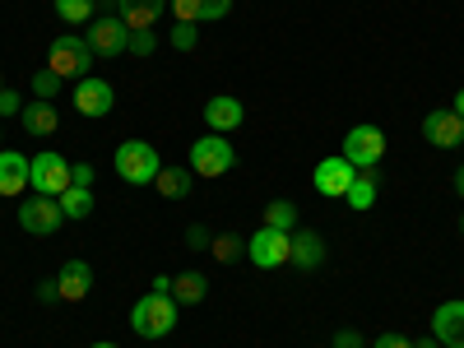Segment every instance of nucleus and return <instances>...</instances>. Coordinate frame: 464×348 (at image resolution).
Returning a JSON list of instances; mask_svg holds the SVG:
<instances>
[{"instance_id": "obj_1", "label": "nucleus", "mask_w": 464, "mask_h": 348, "mask_svg": "<svg viewBox=\"0 0 464 348\" xmlns=\"http://www.w3.org/2000/svg\"><path fill=\"white\" fill-rule=\"evenodd\" d=\"M130 325L140 339H168L177 330V297L172 293H149L130 306Z\"/></svg>"}, {"instance_id": "obj_2", "label": "nucleus", "mask_w": 464, "mask_h": 348, "mask_svg": "<svg viewBox=\"0 0 464 348\" xmlns=\"http://www.w3.org/2000/svg\"><path fill=\"white\" fill-rule=\"evenodd\" d=\"M163 172L159 163V149H153L149 140H126L116 144V177L130 181V186H153V177Z\"/></svg>"}, {"instance_id": "obj_3", "label": "nucleus", "mask_w": 464, "mask_h": 348, "mask_svg": "<svg viewBox=\"0 0 464 348\" xmlns=\"http://www.w3.org/2000/svg\"><path fill=\"white\" fill-rule=\"evenodd\" d=\"M70 168L74 163H65L56 149H43V153H33V163H28V186L37 190V196H65V190L74 186Z\"/></svg>"}, {"instance_id": "obj_4", "label": "nucleus", "mask_w": 464, "mask_h": 348, "mask_svg": "<svg viewBox=\"0 0 464 348\" xmlns=\"http://www.w3.org/2000/svg\"><path fill=\"white\" fill-rule=\"evenodd\" d=\"M232 168H237V153H232V140L223 135H200L196 144H190V172L196 177H227Z\"/></svg>"}, {"instance_id": "obj_5", "label": "nucleus", "mask_w": 464, "mask_h": 348, "mask_svg": "<svg viewBox=\"0 0 464 348\" xmlns=\"http://www.w3.org/2000/svg\"><path fill=\"white\" fill-rule=\"evenodd\" d=\"M98 56L89 52L84 37H74V33H61L56 43H52V56H47V70H56L61 80H89V65Z\"/></svg>"}, {"instance_id": "obj_6", "label": "nucleus", "mask_w": 464, "mask_h": 348, "mask_svg": "<svg viewBox=\"0 0 464 348\" xmlns=\"http://www.w3.org/2000/svg\"><path fill=\"white\" fill-rule=\"evenodd\" d=\"M84 43L98 61H116V56H126L130 52V28L116 19V14H102L93 24H84Z\"/></svg>"}, {"instance_id": "obj_7", "label": "nucleus", "mask_w": 464, "mask_h": 348, "mask_svg": "<svg viewBox=\"0 0 464 348\" xmlns=\"http://www.w3.org/2000/svg\"><path fill=\"white\" fill-rule=\"evenodd\" d=\"M246 260L256 269H279L293 260V232H279V227H260L256 237L246 242Z\"/></svg>"}, {"instance_id": "obj_8", "label": "nucleus", "mask_w": 464, "mask_h": 348, "mask_svg": "<svg viewBox=\"0 0 464 348\" xmlns=\"http://www.w3.org/2000/svg\"><path fill=\"white\" fill-rule=\"evenodd\" d=\"M343 159L353 163L358 172H372L385 159V130L381 126H353L343 135Z\"/></svg>"}, {"instance_id": "obj_9", "label": "nucleus", "mask_w": 464, "mask_h": 348, "mask_svg": "<svg viewBox=\"0 0 464 348\" xmlns=\"http://www.w3.org/2000/svg\"><path fill=\"white\" fill-rule=\"evenodd\" d=\"M61 223H65V214H61V200L56 196H33L19 205V227L24 232H33V237H52V232H61Z\"/></svg>"}, {"instance_id": "obj_10", "label": "nucleus", "mask_w": 464, "mask_h": 348, "mask_svg": "<svg viewBox=\"0 0 464 348\" xmlns=\"http://www.w3.org/2000/svg\"><path fill=\"white\" fill-rule=\"evenodd\" d=\"M353 177H358V168L348 163L343 153H330V159H321L316 172H312V181H316V190H321L325 200H343L348 186H353Z\"/></svg>"}, {"instance_id": "obj_11", "label": "nucleus", "mask_w": 464, "mask_h": 348, "mask_svg": "<svg viewBox=\"0 0 464 348\" xmlns=\"http://www.w3.org/2000/svg\"><path fill=\"white\" fill-rule=\"evenodd\" d=\"M111 102H116V89L107 84V80H80L74 84V111L80 116H93V121H102V116L111 111Z\"/></svg>"}, {"instance_id": "obj_12", "label": "nucleus", "mask_w": 464, "mask_h": 348, "mask_svg": "<svg viewBox=\"0 0 464 348\" xmlns=\"http://www.w3.org/2000/svg\"><path fill=\"white\" fill-rule=\"evenodd\" d=\"M422 140L437 144V149H455V144H464V121H459L450 107L428 111V116H422Z\"/></svg>"}, {"instance_id": "obj_13", "label": "nucleus", "mask_w": 464, "mask_h": 348, "mask_svg": "<svg viewBox=\"0 0 464 348\" xmlns=\"http://www.w3.org/2000/svg\"><path fill=\"white\" fill-rule=\"evenodd\" d=\"M432 334H437L441 348H464V297L437 306L432 312Z\"/></svg>"}, {"instance_id": "obj_14", "label": "nucleus", "mask_w": 464, "mask_h": 348, "mask_svg": "<svg viewBox=\"0 0 464 348\" xmlns=\"http://www.w3.org/2000/svg\"><path fill=\"white\" fill-rule=\"evenodd\" d=\"M242 121H246V107L232 98V93H218V98L205 102V126H209L214 135H232Z\"/></svg>"}, {"instance_id": "obj_15", "label": "nucleus", "mask_w": 464, "mask_h": 348, "mask_svg": "<svg viewBox=\"0 0 464 348\" xmlns=\"http://www.w3.org/2000/svg\"><path fill=\"white\" fill-rule=\"evenodd\" d=\"M28 163L33 159H24L19 149H0V196L5 200H14V196L28 190Z\"/></svg>"}, {"instance_id": "obj_16", "label": "nucleus", "mask_w": 464, "mask_h": 348, "mask_svg": "<svg viewBox=\"0 0 464 348\" xmlns=\"http://www.w3.org/2000/svg\"><path fill=\"white\" fill-rule=\"evenodd\" d=\"M56 288H61V302H84L93 288V269L84 260H65L56 275Z\"/></svg>"}, {"instance_id": "obj_17", "label": "nucleus", "mask_w": 464, "mask_h": 348, "mask_svg": "<svg viewBox=\"0 0 464 348\" xmlns=\"http://www.w3.org/2000/svg\"><path fill=\"white\" fill-rule=\"evenodd\" d=\"M177 24H209V19H223L232 10V0H168Z\"/></svg>"}, {"instance_id": "obj_18", "label": "nucleus", "mask_w": 464, "mask_h": 348, "mask_svg": "<svg viewBox=\"0 0 464 348\" xmlns=\"http://www.w3.org/2000/svg\"><path fill=\"white\" fill-rule=\"evenodd\" d=\"M19 121H24L28 135L47 140V135H56V126H61V111H56V102H43V98H37V102H24Z\"/></svg>"}, {"instance_id": "obj_19", "label": "nucleus", "mask_w": 464, "mask_h": 348, "mask_svg": "<svg viewBox=\"0 0 464 348\" xmlns=\"http://www.w3.org/2000/svg\"><path fill=\"white\" fill-rule=\"evenodd\" d=\"M288 265H297V269H321V265H325V237H321V232H312V227L293 232V260H288Z\"/></svg>"}, {"instance_id": "obj_20", "label": "nucleus", "mask_w": 464, "mask_h": 348, "mask_svg": "<svg viewBox=\"0 0 464 348\" xmlns=\"http://www.w3.org/2000/svg\"><path fill=\"white\" fill-rule=\"evenodd\" d=\"M163 10H168V0H121V19L126 28H153L163 19Z\"/></svg>"}, {"instance_id": "obj_21", "label": "nucleus", "mask_w": 464, "mask_h": 348, "mask_svg": "<svg viewBox=\"0 0 464 348\" xmlns=\"http://www.w3.org/2000/svg\"><path fill=\"white\" fill-rule=\"evenodd\" d=\"M153 186H159L163 200H186L190 186H196V172H190V168H163L159 177H153Z\"/></svg>"}, {"instance_id": "obj_22", "label": "nucleus", "mask_w": 464, "mask_h": 348, "mask_svg": "<svg viewBox=\"0 0 464 348\" xmlns=\"http://www.w3.org/2000/svg\"><path fill=\"white\" fill-rule=\"evenodd\" d=\"M348 209H358V214H367L372 205H376V168L372 172H358L353 177V186H348Z\"/></svg>"}, {"instance_id": "obj_23", "label": "nucleus", "mask_w": 464, "mask_h": 348, "mask_svg": "<svg viewBox=\"0 0 464 348\" xmlns=\"http://www.w3.org/2000/svg\"><path fill=\"white\" fill-rule=\"evenodd\" d=\"M61 200V214L65 218H89L93 214V190L89 186H70L65 196H56Z\"/></svg>"}, {"instance_id": "obj_24", "label": "nucleus", "mask_w": 464, "mask_h": 348, "mask_svg": "<svg viewBox=\"0 0 464 348\" xmlns=\"http://www.w3.org/2000/svg\"><path fill=\"white\" fill-rule=\"evenodd\" d=\"M265 227L293 232V227H297V205H293V200H269V205H265Z\"/></svg>"}, {"instance_id": "obj_25", "label": "nucleus", "mask_w": 464, "mask_h": 348, "mask_svg": "<svg viewBox=\"0 0 464 348\" xmlns=\"http://www.w3.org/2000/svg\"><path fill=\"white\" fill-rule=\"evenodd\" d=\"M205 293H209L205 275H181V279H172V297H177V302H186V306H196Z\"/></svg>"}, {"instance_id": "obj_26", "label": "nucleus", "mask_w": 464, "mask_h": 348, "mask_svg": "<svg viewBox=\"0 0 464 348\" xmlns=\"http://www.w3.org/2000/svg\"><path fill=\"white\" fill-rule=\"evenodd\" d=\"M56 14L65 24H93V0H56Z\"/></svg>"}, {"instance_id": "obj_27", "label": "nucleus", "mask_w": 464, "mask_h": 348, "mask_svg": "<svg viewBox=\"0 0 464 348\" xmlns=\"http://www.w3.org/2000/svg\"><path fill=\"white\" fill-rule=\"evenodd\" d=\"M61 84H65V80H61V74H56V70H37V74H33V93H37V98H43V102H56V93H61Z\"/></svg>"}, {"instance_id": "obj_28", "label": "nucleus", "mask_w": 464, "mask_h": 348, "mask_svg": "<svg viewBox=\"0 0 464 348\" xmlns=\"http://www.w3.org/2000/svg\"><path fill=\"white\" fill-rule=\"evenodd\" d=\"M209 251H214V260L232 265L237 256H246V242H242V237H214V242H209Z\"/></svg>"}, {"instance_id": "obj_29", "label": "nucleus", "mask_w": 464, "mask_h": 348, "mask_svg": "<svg viewBox=\"0 0 464 348\" xmlns=\"http://www.w3.org/2000/svg\"><path fill=\"white\" fill-rule=\"evenodd\" d=\"M196 43H200V28H196V24H177V28H172V47H177V52H190Z\"/></svg>"}, {"instance_id": "obj_30", "label": "nucleus", "mask_w": 464, "mask_h": 348, "mask_svg": "<svg viewBox=\"0 0 464 348\" xmlns=\"http://www.w3.org/2000/svg\"><path fill=\"white\" fill-rule=\"evenodd\" d=\"M153 52V28H130V56H149Z\"/></svg>"}, {"instance_id": "obj_31", "label": "nucleus", "mask_w": 464, "mask_h": 348, "mask_svg": "<svg viewBox=\"0 0 464 348\" xmlns=\"http://www.w3.org/2000/svg\"><path fill=\"white\" fill-rule=\"evenodd\" d=\"M24 111V98L14 89H0V116H19Z\"/></svg>"}, {"instance_id": "obj_32", "label": "nucleus", "mask_w": 464, "mask_h": 348, "mask_svg": "<svg viewBox=\"0 0 464 348\" xmlns=\"http://www.w3.org/2000/svg\"><path fill=\"white\" fill-rule=\"evenodd\" d=\"M186 242H190V246H209L214 237H209V227H200V223H190V227H186Z\"/></svg>"}, {"instance_id": "obj_33", "label": "nucleus", "mask_w": 464, "mask_h": 348, "mask_svg": "<svg viewBox=\"0 0 464 348\" xmlns=\"http://www.w3.org/2000/svg\"><path fill=\"white\" fill-rule=\"evenodd\" d=\"M70 177H74V186H93V163H74Z\"/></svg>"}, {"instance_id": "obj_34", "label": "nucleus", "mask_w": 464, "mask_h": 348, "mask_svg": "<svg viewBox=\"0 0 464 348\" xmlns=\"http://www.w3.org/2000/svg\"><path fill=\"white\" fill-rule=\"evenodd\" d=\"M37 302H61V288H56V279H47V284H37Z\"/></svg>"}, {"instance_id": "obj_35", "label": "nucleus", "mask_w": 464, "mask_h": 348, "mask_svg": "<svg viewBox=\"0 0 464 348\" xmlns=\"http://www.w3.org/2000/svg\"><path fill=\"white\" fill-rule=\"evenodd\" d=\"M334 348H362V334L358 330H339L334 334Z\"/></svg>"}, {"instance_id": "obj_36", "label": "nucleus", "mask_w": 464, "mask_h": 348, "mask_svg": "<svg viewBox=\"0 0 464 348\" xmlns=\"http://www.w3.org/2000/svg\"><path fill=\"white\" fill-rule=\"evenodd\" d=\"M372 348H413V343H409L404 334H381V339H376Z\"/></svg>"}, {"instance_id": "obj_37", "label": "nucleus", "mask_w": 464, "mask_h": 348, "mask_svg": "<svg viewBox=\"0 0 464 348\" xmlns=\"http://www.w3.org/2000/svg\"><path fill=\"white\" fill-rule=\"evenodd\" d=\"M450 111H455V116H459V121H464V89L455 93V107H450Z\"/></svg>"}, {"instance_id": "obj_38", "label": "nucleus", "mask_w": 464, "mask_h": 348, "mask_svg": "<svg viewBox=\"0 0 464 348\" xmlns=\"http://www.w3.org/2000/svg\"><path fill=\"white\" fill-rule=\"evenodd\" d=\"M455 196H459V200H464V168H459V172H455Z\"/></svg>"}, {"instance_id": "obj_39", "label": "nucleus", "mask_w": 464, "mask_h": 348, "mask_svg": "<svg viewBox=\"0 0 464 348\" xmlns=\"http://www.w3.org/2000/svg\"><path fill=\"white\" fill-rule=\"evenodd\" d=\"M413 348H441V343H437V334H432V339H418Z\"/></svg>"}, {"instance_id": "obj_40", "label": "nucleus", "mask_w": 464, "mask_h": 348, "mask_svg": "<svg viewBox=\"0 0 464 348\" xmlns=\"http://www.w3.org/2000/svg\"><path fill=\"white\" fill-rule=\"evenodd\" d=\"M93 348H116V343H107V339H102V343H93Z\"/></svg>"}, {"instance_id": "obj_41", "label": "nucleus", "mask_w": 464, "mask_h": 348, "mask_svg": "<svg viewBox=\"0 0 464 348\" xmlns=\"http://www.w3.org/2000/svg\"><path fill=\"white\" fill-rule=\"evenodd\" d=\"M459 232H464V214H459Z\"/></svg>"}, {"instance_id": "obj_42", "label": "nucleus", "mask_w": 464, "mask_h": 348, "mask_svg": "<svg viewBox=\"0 0 464 348\" xmlns=\"http://www.w3.org/2000/svg\"><path fill=\"white\" fill-rule=\"evenodd\" d=\"M0 89H5V84H0Z\"/></svg>"}]
</instances>
